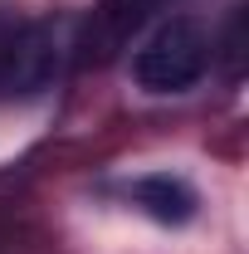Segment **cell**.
Masks as SVG:
<instances>
[{
  "label": "cell",
  "mask_w": 249,
  "mask_h": 254,
  "mask_svg": "<svg viewBox=\"0 0 249 254\" xmlns=\"http://www.w3.org/2000/svg\"><path fill=\"white\" fill-rule=\"evenodd\" d=\"M210 68V34L190 15L161 20L132 54V78L142 93H186Z\"/></svg>",
  "instance_id": "6da1fadb"
},
{
  "label": "cell",
  "mask_w": 249,
  "mask_h": 254,
  "mask_svg": "<svg viewBox=\"0 0 249 254\" xmlns=\"http://www.w3.org/2000/svg\"><path fill=\"white\" fill-rule=\"evenodd\" d=\"M132 200L152 215L156 225H186L195 215V205H200V195L190 181L181 176H171V171H156V176H142L137 186H132Z\"/></svg>",
  "instance_id": "7a4b0ae2"
},
{
  "label": "cell",
  "mask_w": 249,
  "mask_h": 254,
  "mask_svg": "<svg viewBox=\"0 0 249 254\" xmlns=\"http://www.w3.org/2000/svg\"><path fill=\"white\" fill-rule=\"evenodd\" d=\"M5 39H10V34H5ZM5 39H0V49H5Z\"/></svg>",
  "instance_id": "3957f363"
}]
</instances>
